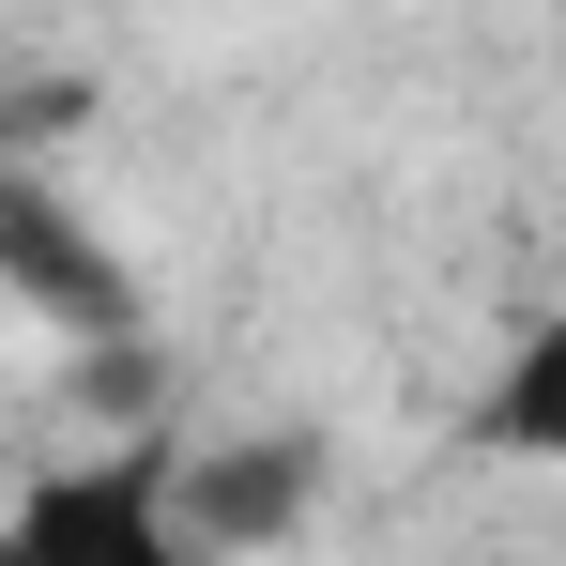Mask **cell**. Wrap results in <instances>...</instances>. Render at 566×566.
I'll list each match as a JSON object with an SVG mask.
<instances>
[{"instance_id":"1","label":"cell","mask_w":566,"mask_h":566,"mask_svg":"<svg viewBox=\"0 0 566 566\" xmlns=\"http://www.w3.org/2000/svg\"><path fill=\"white\" fill-rule=\"evenodd\" d=\"M0 566H214V536L169 460L93 444V460H31L0 490Z\"/></svg>"},{"instance_id":"2","label":"cell","mask_w":566,"mask_h":566,"mask_svg":"<svg viewBox=\"0 0 566 566\" xmlns=\"http://www.w3.org/2000/svg\"><path fill=\"white\" fill-rule=\"evenodd\" d=\"M0 276H15V291H46L62 322H77V306H123V276H107V230H93V214H62V199H0Z\"/></svg>"}]
</instances>
